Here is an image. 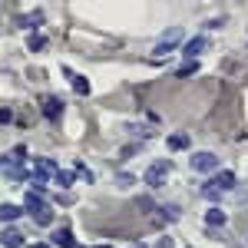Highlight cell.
<instances>
[{"instance_id": "ba28073f", "label": "cell", "mask_w": 248, "mask_h": 248, "mask_svg": "<svg viewBox=\"0 0 248 248\" xmlns=\"http://www.w3.org/2000/svg\"><path fill=\"white\" fill-rule=\"evenodd\" d=\"M43 116H46V119H60V116H63V103H60L57 96H46V99H43Z\"/></svg>"}, {"instance_id": "e0dca14e", "label": "cell", "mask_w": 248, "mask_h": 248, "mask_svg": "<svg viewBox=\"0 0 248 248\" xmlns=\"http://www.w3.org/2000/svg\"><path fill=\"white\" fill-rule=\"evenodd\" d=\"M53 179H57V186H63V189H70V186H73V172L57 169V175H53Z\"/></svg>"}, {"instance_id": "8fae6325", "label": "cell", "mask_w": 248, "mask_h": 248, "mask_svg": "<svg viewBox=\"0 0 248 248\" xmlns=\"http://www.w3.org/2000/svg\"><path fill=\"white\" fill-rule=\"evenodd\" d=\"M0 245H3V248H23V235L14 232V229L0 232Z\"/></svg>"}, {"instance_id": "9c48e42d", "label": "cell", "mask_w": 248, "mask_h": 248, "mask_svg": "<svg viewBox=\"0 0 248 248\" xmlns=\"http://www.w3.org/2000/svg\"><path fill=\"white\" fill-rule=\"evenodd\" d=\"M53 245H60V248H83L77 238H73V232H70V229H60L57 235H53Z\"/></svg>"}, {"instance_id": "ffe728a7", "label": "cell", "mask_w": 248, "mask_h": 248, "mask_svg": "<svg viewBox=\"0 0 248 248\" xmlns=\"http://www.w3.org/2000/svg\"><path fill=\"white\" fill-rule=\"evenodd\" d=\"M155 248H175V242H172L169 235H162V238H159V242H155Z\"/></svg>"}, {"instance_id": "7a4b0ae2", "label": "cell", "mask_w": 248, "mask_h": 248, "mask_svg": "<svg viewBox=\"0 0 248 248\" xmlns=\"http://www.w3.org/2000/svg\"><path fill=\"white\" fill-rule=\"evenodd\" d=\"M232 189H235V172H229V169L218 172L215 169V175L202 186V195H205V199H218L222 192H232Z\"/></svg>"}, {"instance_id": "30bf717a", "label": "cell", "mask_w": 248, "mask_h": 248, "mask_svg": "<svg viewBox=\"0 0 248 248\" xmlns=\"http://www.w3.org/2000/svg\"><path fill=\"white\" fill-rule=\"evenodd\" d=\"M225 222H229V215L218 209V205H212V209L205 212V225H209V229H218V225H225Z\"/></svg>"}, {"instance_id": "6da1fadb", "label": "cell", "mask_w": 248, "mask_h": 248, "mask_svg": "<svg viewBox=\"0 0 248 248\" xmlns=\"http://www.w3.org/2000/svg\"><path fill=\"white\" fill-rule=\"evenodd\" d=\"M23 212H30L37 225H50V222H53V209H50V202H46L37 189L27 192V199H23Z\"/></svg>"}, {"instance_id": "44dd1931", "label": "cell", "mask_w": 248, "mask_h": 248, "mask_svg": "<svg viewBox=\"0 0 248 248\" xmlns=\"http://www.w3.org/2000/svg\"><path fill=\"white\" fill-rule=\"evenodd\" d=\"M77 169H79V175H83V179H86V182H93V172L86 169V166H77Z\"/></svg>"}, {"instance_id": "9a60e30c", "label": "cell", "mask_w": 248, "mask_h": 248, "mask_svg": "<svg viewBox=\"0 0 248 248\" xmlns=\"http://www.w3.org/2000/svg\"><path fill=\"white\" fill-rule=\"evenodd\" d=\"M43 46H46V37H40V33H33V37L27 40V50H30V53H37V50H43Z\"/></svg>"}, {"instance_id": "cb8c5ba5", "label": "cell", "mask_w": 248, "mask_h": 248, "mask_svg": "<svg viewBox=\"0 0 248 248\" xmlns=\"http://www.w3.org/2000/svg\"><path fill=\"white\" fill-rule=\"evenodd\" d=\"M96 248H109V245H96Z\"/></svg>"}, {"instance_id": "d6986e66", "label": "cell", "mask_w": 248, "mask_h": 248, "mask_svg": "<svg viewBox=\"0 0 248 248\" xmlns=\"http://www.w3.org/2000/svg\"><path fill=\"white\" fill-rule=\"evenodd\" d=\"M162 215L166 218H179V205H162Z\"/></svg>"}, {"instance_id": "277c9868", "label": "cell", "mask_w": 248, "mask_h": 248, "mask_svg": "<svg viewBox=\"0 0 248 248\" xmlns=\"http://www.w3.org/2000/svg\"><path fill=\"white\" fill-rule=\"evenodd\" d=\"M30 175H33V189L43 192V182H46L50 175H57V162H53V159H37Z\"/></svg>"}, {"instance_id": "52a82bcc", "label": "cell", "mask_w": 248, "mask_h": 248, "mask_svg": "<svg viewBox=\"0 0 248 248\" xmlns=\"http://www.w3.org/2000/svg\"><path fill=\"white\" fill-rule=\"evenodd\" d=\"M205 50H209V40H205V37H192L189 43H186V50H182V57L195 60L199 53H205Z\"/></svg>"}, {"instance_id": "ac0fdd59", "label": "cell", "mask_w": 248, "mask_h": 248, "mask_svg": "<svg viewBox=\"0 0 248 248\" xmlns=\"http://www.w3.org/2000/svg\"><path fill=\"white\" fill-rule=\"evenodd\" d=\"M192 73H199V60H189L186 66H179V73H175V77H192Z\"/></svg>"}, {"instance_id": "7c38bea8", "label": "cell", "mask_w": 248, "mask_h": 248, "mask_svg": "<svg viewBox=\"0 0 248 248\" xmlns=\"http://www.w3.org/2000/svg\"><path fill=\"white\" fill-rule=\"evenodd\" d=\"M20 215H23V209L14 205V202H3V205H0V222H17Z\"/></svg>"}, {"instance_id": "5bb4252c", "label": "cell", "mask_w": 248, "mask_h": 248, "mask_svg": "<svg viewBox=\"0 0 248 248\" xmlns=\"http://www.w3.org/2000/svg\"><path fill=\"white\" fill-rule=\"evenodd\" d=\"M17 23L23 27V30H33V27H40V23H43V14H40V10H30V14H23Z\"/></svg>"}, {"instance_id": "4fadbf2b", "label": "cell", "mask_w": 248, "mask_h": 248, "mask_svg": "<svg viewBox=\"0 0 248 248\" xmlns=\"http://www.w3.org/2000/svg\"><path fill=\"white\" fill-rule=\"evenodd\" d=\"M166 146H169L172 153H182V149H189V136L186 133H172L169 139H166Z\"/></svg>"}, {"instance_id": "2e32d148", "label": "cell", "mask_w": 248, "mask_h": 248, "mask_svg": "<svg viewBox=\"0 0 248 248\" xmlns=\"http://www.w3.org/2000/svg\"><path fill=\"white\" fill-rule=\"evenodd\" d=\"M70 79H73V90H77L79 96H86V93H90V83H86V77H77V73H73Z\"/></svg>"}, {"instance_id": "8992f818", "label": "cell", "mask_w": 248, "mask_h": 248, "mask_svg": "<svg viewBox=\"0 0 248 248\" xmlns=\"http://www.w3.org/2000/svg\"><path fill=\"white\" fill-rule=\"evenodd\" d=\"M218 169V155L215 153H195L192 155V172H215Z\"/></svg>"}, {"instance_id": "5b68a950", "label": "cell", "mask_w": 248, "mask_h": 248, "mask_svg": "<svg viewBox=\"0 0 248 248\" xmlns=\"http://www.w3.org/2000/svg\"><path fill=\"white\" fill-rule=\"evenodd\" d=\"M179 40H182V27H172V30H166V33H162V40L155 43L153 57H166V53H169V50L175 46V43H179Z\"/></svg>"}, {"instance_id": "3957f363", "label": "cell", "mask_w": 248, "mask_h": 248, "mask_svg": "<svg viewBox=\"0 0 248 248\" xmlns=\"http://www.w3.org/2000/svg\"><path fill=\"white\" fill-rule=\"evenodd\" d=\"M169 172H172V162H169V159H155L153 166L142 172V182H146L149 189H159V186H162V179H166Z\"/></svg>"}, {"instance_id": "7402d4cb", "label": "cell", "mask_w": 248, "mask_h": 248, "mask_svg": "<svg viewBox=\"0 0 248 248\" xmlns=\"http://www.w3.org/2000/svg\"><path fill=\"white\" fill-rule=\"evenodd\" d=\"M14 119V109H0V123H10Z\"/></svg>"}, {"instance_id": "603a6c76", "label": "cell", "mask_w": 248, "mask_h": 248, "mask_svg": "<svg viewBox=\"0 0 248 248\" xmlns=\"http://www.w3.org/2000/svg\"><path fill=\"white\" fill-rule=\"evenodd\" d=\"M30 248H50V245H46V242H37V245H30Z\"/></svg>"}]
</instances>
